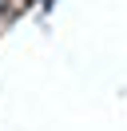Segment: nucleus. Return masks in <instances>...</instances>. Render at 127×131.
Segmentation results:
<instances>
[{
    "label": "nucleus",
    "mask_w": 127,
    "mask_h": 131,
    "mask_svg": "<svg viewBox=\"0 0 127 131\" xmlns=\"http://www.w3.org/2000/svg\"><path fill=\"white\" fill-rule=\"evenodd\" d=\"M4 8H8V0H0V16H4Z\"/></svg>",
    "instance_id": "f257e3e1"
}]
</instances>
